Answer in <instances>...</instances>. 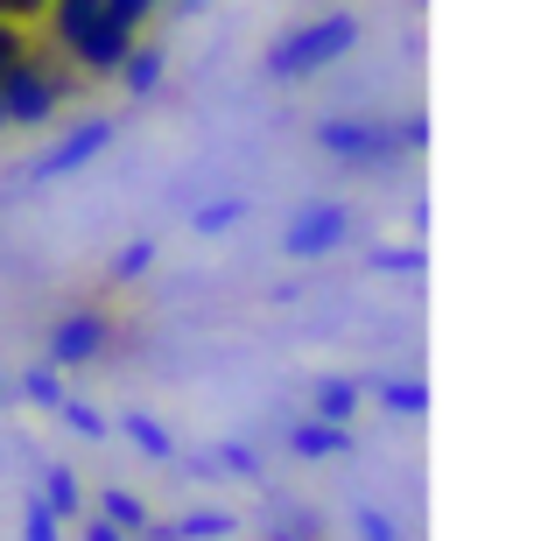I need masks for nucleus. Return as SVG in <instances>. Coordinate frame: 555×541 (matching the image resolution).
<instances>
[{
	"mask_svg": "<svg viewBox=\"0 0 555 541\" xmlns=\"http://www.w3.org/2000/svg\"><path fill=\"white\" fill-rule=\"evenodd\" d=\"M345 232H352V211H345V204H302V211L288 218V232H282V254L288 260H317V254H331Z\"/></svg>",
	"mask_w": 555,
	"mask_h": 541,
	"instance_id": "obj_2",
	"label": "nucleus"
},
{
	"mask_svg": "<svg viewBox=\"0 0 555 541\" xmlns=\"http://www.w3.org/2000/svg\"><path fill=\"white\" fill-rule=\"evenodd\" d=\"M359 541H401V528H393L379 506H366V514H359Z\"/></svg>",
	"mask_w": 555,
	"mask_h": 541,
	"instance_id": "obj_22",
	"label": "nucleus"
},
{
	"mask_svg": "<svg viewBox=\"0 0 555 541\" xmlns=\"http://www.w3.org/2000/svg\"><path fill=\"white\" fill-rule=\"evenodd\" d=\"M317 141H324V155H345V163H379L401 149V134H387L379 120H324Z\"/></svg>",
	"mask_w": 555,
	"mask_h": 541,
	"instance_id": "obj_4",
	"label": "nucleus"
},
{
	"mask_svg": "<svg viewBox=\"0 0 555 541\" xmlns=\"http://www.w3.org/2000/svg\"><path fill=\"white\" fill-rule=\"evenodd\" d=\"M113 338V324L99 310H70L64 324L50 331V365H85V359H99V345Z\"/></svg>",
	"mask_w": 555,
	"mask_h": 541,
	"instance_id": "obj_6",
	"label": "nucleus"
},
{
	"mask_svg": "<svg viewBox=\"0 0 555 541\" xmlns=\"http://www.w3.org/2000/svg\"><path fill=\"white\" fill-rule=\"evenodd\" d=\"M106 149H113V127H106V120H92V127H78V134L56 141V149L36 163V177H42V183H50V177H70V169H85L92 155H106Z\"/></svg>",
	"mask_w": 555,
	"mask_h": 541,
	"instance_id": "obj_7",
	"label": "nucleus"
},
{
	"mask_svg": "<svg viewBox=\"0 0 555 541\" xmlns=\"http://www.w3.org/2000/svg\"><path fill=\"white\" fill-rule=\"evenodd\" d=\"M127 50H134V22H120V14H106V8H99V14H92V28L70 42V56H78L85 70H120V56H127Z\"/></svg>",
	"mask_w": 555,
	"mask_h": 541,
	"instance_id": "obj_5",
	"label": "nucleus"
},
{
	"mask_svg": "<svg viewBox=\"0 0 555 541\" xmlns=\"http://www.w3.org/2000/svg\"><path fill=\"white\" fill-rule=\"evenodd\" d=\"M36 8H50V0H0V14H36Z\"/></svg>",
	"mask_w": 555,
	"mask_h": 541,
	"instance_id": "obj_29",
	"label": "nucleus"
},
{
	"mask_svg": "<svg viewBox=\"0 0 555 541\" xmlns=\"http://www.w3.org/2000/svg\"><path fill=\"white\" fill-rule=\"evenodd\" d=\"M22 394H28V401H36V408H56V401H64V373H56V365H36V373H28L22 379Z\"/></svg>",
	"mask_w": 555,
	"mask_h": 541,
	"instance_id": "obj_15",
	"label": "nucleus"
},
{
	"mask_svg": "<svg viewBox=\"0 0 555 541\" xmlns=\"http://www.w3.org/2000/svg\"><path fill=\"white\" fill-rule=\"evenodd\" d=\"M149 260H155V240H134V246H127L120 260H113V274H120V282H127V274H141V268H149Z\"/></svg>",
	"mask_w": 555,
	"mask_h": 541,
	"instance_id": "obj_24",
	"label": "nucleus"
},
{
	"mask_svg": "<svg viewBox=\"0 0 555 541\" xmlns=\"http://www.w3.org/2000/svg\"><path fill=\"white\" fill-rule=\"evenodd\" d=\"M379 274H422V246H393V254H373Z\"/></svg>",
	"mask_w": 555,
	"mask_h": 541,
	"instance_id": "obj_21",
	"label": "nucleus"
},
{
	"mask_svg": "<svg viewBox=\"0 0 555 541\" xmlns=\"http://www.w3.org/2000/svg\"><path fill=\"white\" fill-rule=\"evenodd\" d=\"M0 127H8V106H0Z\"/></svg>",
	"mask_w": 555,
	"mask_h": 541,
	"instance_id": "obj_30",
	"label": "nucleus"
},
{
	"mask_svg": "<svg viewBox=\"0 0 555 541\" xmlns=\"http://www.w3.org/2000/svg\"><path fill=\"white\" fill-rule=\"evenodd\" d=\"M352 408H359L352 379H324V387H317V422H352Z\"/></svg>",
	"mask_w": 555,
	"mask_h": 541,
	"instance_id": "obj_13",
	"label": "nucleus"
},
{
	"mask_svg": "<svg viewBox=\"0 0 555 541\" xmlns=\"http://www.w3.org/2000/svg\"><path fill=\"white\" fill-rule=\"evenodd\" d=\"M288 450H296V458H338L345 422H302V429H288Z\"/></svg>",
	"mask_w": 555,
	"mask_h": 541,
	"instance_id": "obj_8",
	"label": "nucleus"
},
{
	"mask_svg": "<svg viewBox=\"0 0 555 541\" xmlns=\"http://www.w3.org/2000/svg\"><path fill=\"white\" fill-rule=\"evenodd\" d=\"M99 514H106V520H113L120 534H149V520H155L149 506L134 500V492H106V500H99Z\"/></svg>",
	"mask_w": 555,
	"mask_h": 541,
	"instance_id": "obj_11",
	"label": "nucleus"
},
{
	"mask_svg": "<svg viewBox=\"0 0 555 541\" xmlns=\"http://www.w3.org/2000/svg\"><path fill=\"white\" fill-rule=\"evenodd\" d=\"M218 464H225V472H240V478H254V472H260L246 443H225V450H218Z\"/></svg>",
	"mask_w": 555,
	"mask_h": 541,
	"instance_id": "obj_25",
	"label": "nucleus"
},
{
	"mask_svg": "<svg viewBox=\"0 0 555 541\" xmlns=\"http://www.w3.org/2000/svg\"><path fill=\"white\" fill-rule=\"evenodd\" d=\"M56 415H64V422H70L78 436H92V443H106V415H92V408H85L78 394H64V401H56Z\"/></svg>",
	"mask_w": 555,
	"mask_h": 541,
	"instance_id": "obj_16",
	"label": "nucleus"
},
{
	"mask_svg": "<svg viewBox=\"0 0 555 541\" xmlns=\"http://www.w3.org/2000/svg\"><path fill=\"white\" fill-rule=\"evenodd\" d=\"M155 0H106V14H120V22H134L141 28V14H149Z\"/></svg>",
	"mask_w": 555,
	"mask_h": 541,
	"instance_id": "obj_26",
	"label": "nucleus"
},
{
	"mask_svg": "<svg viewBox=\"0 0 555 541\" xmlns=\"http://www.w3.org/2000/svg\"><path fill=\"white\" fill-rule=\"evenodd\" d=\"M120 70H127V92L149 99L155 85H163V50H127V56H120Z\"/></svg>",
	"mask_w": 555,
	"mask_h": 541,
	"instance_id": "obj_12",
	"label": "nucleus"
},
{
	"mask_svg": "<svg viewBox=\"0 0 555 541\" xmlns=\"http://www.w3.org/2000/svg\"><path fill=\"white\" fill-rule=\"evenodd\" d=\"M99 8H106V0H50V28H56V42L70 50V42L92 28V14H99Z\"/></svg>",
	"mask_w": 555,
	"mask_h": 541,
	"instance_id": "obj_9",
	"label": "nucleus"
},
{
	"mask_svg": "<svg viewBox=\"0 0 555 541\" xmlns=\"http://www.w3.org/2000/svg\"><path fill=\"white\" fill-rule=\"evenodd\" d=\"M373 401L393 408V415H422V408H429V387H422V379H373Z\"/></svg>",
	"mask_w": 555,
	"mask_h": 541,
	"instance_id": "obj_10",
	"label": "nucleus"
},
{
	"mask_svg": "<svg viewBox=\"0 0 555 541\" xmlns=\"http://www.w3.org/2000/svg\"><path fill=\"white\" fill-rule=\"evenodd\" d=\"M22 541H56V506L42 500V492L22 506Z\"/></svg>",
	"mask_w": 555,
	"mask_h": 541,
	"instance_id": "obj_17",
	"label": "nucleus"
},
{
	"mask_svg": "<svg viewBox=\"0 0 555 541\" xmlns=\"http://www.w3.org/2000/svg\"><path fill=\"white\" fill-rule=\"evenodd\" d=\"M56 99H64V85L42 78V64H28V56L14 70H0V106H8V120H50Z\"/></svg>",
	"mask_w": 555,
	"mask_h": 541,
	"instance_id": "obj_3",
	"label": "nucleus"
},
{
	"mask_svg": "<svg viewBox=\"0 0 555 541\" xmlns=\"http://www.w3.org/2000/svg\"><path fill=\"white\" fill-rule=\"evenodd\" d=\"M422 141H429V120H422V113H415V120H401V149H422Z\"/></svg>",
	"mask_w": 555,
	"mask_h": 541,
	"instance_id": "obj_27",
	"label": "nucleus"
},
{
	"mask_svg": "<svg viewBox=\"0 0 555 541\" xmlns=\"http://www.w3.org/2000/svg\"><path fill=\"white\" fill-rule=\"evenodd\" d=\"M42 486H50V506H56V514H70V506H78V478H70V472H50Z\"/></svg>",
	"mask_w": 555,
	"mask_h": 541,
	"instance_id": "obj_23",
	"label": "nucleus"
},
{
	"mask_svg": "<svg viewBox=\"0 0 555 541\" xmlns=\"http://www.w3.org/2000/svg\"><path fill=\"white\" fill-rule=\"evenodd\" d=\"M240 218H246V197H218V204H197V211H190V226L211 240V232H232Z\"/></svg>",
	"mask_w": 555,
	"mask_h": 541,
	"instance_id": "obj_14",
	"label": "nucleus"
},
{
	"mask_svg": "<svg viewBox=\"0 0 555 541\" xmlns=\"http://www.w3.org/2000/svg\"><path fill=\"white\" fill-rule=\"evenodd\" d=\"M28 56V36H22V22L14 14H0V70H14Z\"/></svg>",
	"mask_w": 555,
	"mask_h": 541,
	"instance_id": "obj_20",
	"label": "nucleus"
},
{
	"mask_svg": "<svg viewBox=\"0 0 555 541\" xmlns=\"http://www.w3.org/2000/svg\"><path fill=\"white\" fill-rule=\"evenodd\" d=\"M127 436H134V443L149 450V458H169V429H163V422H155V415H141V408H134V415H127Z\"/></svg>",
	"mask_w": 555,
	"mask_h": 541,
	"instance_id": "obj_18",
	"label": "nucleus"
},
{
	"mask_svg": "<svg viewBox=\"0 0 555 541\" xmlns=\"http://www.w3.org/2000/svg\"><path fill=\"white\" fill-rule=\"evenodd\" d=\"M85 541H127V534L113 528V520H92V528H85Z\"/></svg>",
	"mask_w": 555,
	"mask_h": 541,
	"instance_id": "obj_28",
	"label": "nucleus"
},
{
	"mask_svg": "<svg viewBox=\"0 0 555 541\" xmlns=\"http://www.w3.org/2000/svg\"><path fill=\"white\" fill-rule=\"evenodd\" d=\"M352 42H359V22H352V14H324V22L296 28L288 42H274V50H268V78L296 85V78H310V70L338 64V56L352 50Z\"/></svg>",
	"mask_w": 555,
	"mask_h": 541,
	"instance_id": "obj_1",
	"label": "nucleus"
},
{
	"mask_svg": "<svg viewBox=\"0 0 555 541\" xmlns=\"http://www.w3.org/2000/svg\"><path fill=\"white\" fill-rule=\"evenodd\" d=\"M232 534V514H190L177 520V541H225Z\"/></svg>",
	"mask_w": 555,
	"mask_h": 541,
	"instance_id": "obj_19",
	"label": "nucleus"
}]
</instances>
